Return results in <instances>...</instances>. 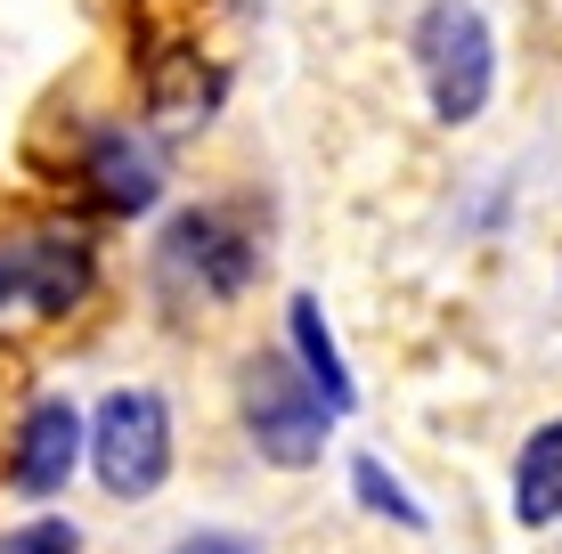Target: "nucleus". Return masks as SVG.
I'll return each mask as SVG.
<instances>
[{
	"label": "nucleus",
	"mask_w": 562,
	"mask_h": 554,
	"mask_svg": "<svg viewBox=\"0 0 562 554\" xmlns=\"http://www.w3.org/2000/svg\"><path fill=\"white\" fill-rule=\"evenodd\" d=\"M416 66H424V90H432V114L440 123H473L490 106V82H497V42L481 25V9L464 0H432L416 16Z\"/></svg>",
	"instance_id": "nucleus-1"
},
{
	"label": "nucleus",
	"mask_w": 562,
	"mask_h": 554,
	"mask_svg": "<svg viewBox=\"0 0 562 554\" xmlns=\"http://www.w3.org/2000/svg\"><path fill=\"white\" fill-rule=\"evenodd\" d=\"M90 465H99L106 498H155L171 473V408L164 392H106L99 416H90Z\"/></svg>",
	"instance_id": "nucleus-2"
},
{
	"label": "nucleus",
	"mask_w": 562,
	"mask_h": 554,
	"mask_svg": "<svg viewBox=\"0 0 562 554\" xmlns=\"http://www.w3.org/2000/svg\"><path fill=\"white\" fill-rule=\"evenodd\" d=\"M261 245L245 237L228 213H180L155 245V270H164L171 294H196V302H228L245 278H254Z\"/></svg>",
	"instance_id": "nucleus-3"
},
{
	"label": "nucleus",
	"mask_w": 562,
	"mask_h": 554,
	"mask_svg": "<svg viewBox=\"0 0 562 554\" xmlns=\"http://www.w3.org/2000/svg\"><path fill=\"white\" fill-rule=\"evenodd\" d=\"M245 416H254V449L269 465H318L326 449V399L302 384L285 359H254L245 368Z\"/></svg>",
	"instance_id": "nucleus-4"
},
{
	"label": "nucleus",
	"mask_w": 562,
	"mask_h": 554,
	"mask_svg": "<svg viewBox=\"0 0 562 554\" xmlns=\"http://www.w3.org/2000/svg\"><path fill=\"white\" fill-rule=\"evenodd\" d=\"M90 294V245L74 228H42V237H0V310H42L66 318Z\"/></svg>",
	"instance_id": "nucleus-5"
},
{
	"label": "nucleus",
	"mask_w": 562,
	"mask_h": 554,
	"mask_svg": "<svg viewBox=\"0 0 562 554\" xmlns=\"http://www.w3.org/2000/svg\"><path fill=\"white\" fill-rule=\"evenodd\" d=\"M82 465V416L74 399H33V416L16 425V456H9V482L25 498H57Z\"/></svg>",
	"instance_id": "nucleus-6"
},
{
	"label": "nucleus",
	"mask_w": 562,
	"mask_h": 554,
	"mask_svg": "<svg viewBox=\"0 0 562 554\" xmlns=\"http://www.w3.org/2000/svg\"><path fill=\"white\" fill-rule=\"evenodd\" d=\"M74 171H82V188L106 204V213H147V204L164 196V163H155V147L139 131H99Z\"/></svg>",
	"instance_id": "nucleus-7"
},
{
	"label": "nucleus",
	"mask_w": 562,
	"mask_h": 554,
	"mask_svg": "<svg viewBox=\"0 0 562 554\" xmlns=\"http://www.w3.org/2000/svg\"><path fill=\"white\" fill-rule=\"evenodd\" d=\"M285 318H294V351H302V368H310L302 384L326 399V416H351L359 408V384H351V368H342L335 335H326V310L310 294H294V310H285Z\"/></svg>",
	"instance_id": "nucleus-8"
},
{
	"label": "nucleus",
	"mask_w": 562,
	"mask_h": 554,
	"mask_svg": "<svg viewBox=\"0 0 562 554\" xmlns=\"http://www.w3.org/2000/svg\"><path fill=\"white\" fill-rule=\"evenodd\" d=\"M514 513L530 530L562 522V416L554 425H538L530 441H521V465H514Z\"/></svg>",
	"instance_id": "nucleus-9"
},
{
	"label": "nucleus",
	"mask_w": 562,
	"mask_h": 554,
	"mask_svg": "<svg viewBox=\"0 0 562 554\" xmlns=\"http://www.w3.org/2000/svg\"><path fill=\"white\" fill-rule=\"evenodd\" d=\"M351 489L367 498V513H392L400 530H424V506H416V498H408V489H400L383 465H375V456H359V465H351Z\"/></svg>",
	"instance_id": "nucleus-10"
},
{
	"label": "nucleus",
	"mask_w": 562,
	"mask_h": 554,
	"mask_svg": "<svg viewBox=\"0 0 562 554\" xmlns=\"http://www.w3.org/2000/svg\"><path fill=\"white\" fill-rule=\"evenodd\" d=\"M0 554H82V530L74 522H25V530H0Z\"/></svg>",
	"instance_id": "nucleus-11"
},
{
	"label": "nucleus",
	"mask_w": 562,
	"mask_h": 554,
	"mask_svg": "<svg viewBox=\"0 0 562 554\" xmlns=\"http://www.w3.org/2000/svg\"><path fill=\"white\" fill-rule=\"evenodd\" d=\"M171 554H254V539H237V530H196V539H180Z\"/></svg>",
	"instance_id": "nucleus-12"
}]
</instances>
